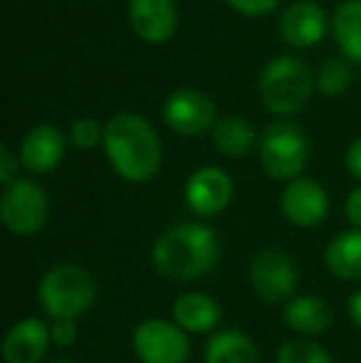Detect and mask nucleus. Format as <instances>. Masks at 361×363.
Wrapping results in <instances>:
<instances>
[{
    "label": "nucleus",
    "instance_id": "obj_1",
    "mask_svg": "<svg viewBox=\"0 0 361 363\" xmlns=\"http://www.w3.org/2000/svg\"><path fill=\"white\" fill-rule=\"evenodd\" d=\"M221 259V242L203 223H179L151 247V267L169 282H193L208 274Z\"/></svg>",
    "mask_w": 361,
    "mask_h": 363
},
{
    "label": "nucleus",
    "instance_id": "obj_2",
    "mask_svg": "<svg viewBox=\"0 0 361 363\" xmlns=\"http://www.w3.org/2000/svg\"><path fill=\"white\" fill-rule=\"evenodd\" d=\"M104 153L119 178L149 183L161 168V141L156 129L139 114L121 111L104 126Z\"/></svg>",
    "mask_w": 361,
    "mask_h": 363
},
{
    "label": "nucleus",
    "instance_id": "obj_3",
    "mask_svg": "<svg viewBox=\"0 0 361 363\" xmlns=\"http://www.w3.org/2000/svg\"><path fill=\"white\" fill-rule=\"evenodd\" d=\"M99 284L87 267L77 262H57L43 274L38 301L50 321L74 319L94 306Z\"/></svg>",
    "mask_w": 361,
    "mask_h": 363
},
{
    "label": "nucleus",
    "instance_id": "obj_4",
    "mask_svg": "<svg viewBox=\"0 0 361 363\" xmlns=\"http://www.w3.org/2000/svg\"><path fill=\"white\" fill-rule=\"evenodd\" d=\"M312 72L304 62L294 57H274L265 65L257 82L260 99L272 114L287 116L302 109L312 94Z\"/></svg>",
    "mask_w": 361,
    "mask_h": 363
},
{
    "label": "nucleus",
    "instance_id": "obj_5",
    "mask_svg": "<svg viewBox=\"0 0 361 363\" xmlns=\"http://www.w3.org/2000/svg\"><path fill=\"white\" fill-rule=\"evenodd\" d=\"M257 153L272 181H294L302 176L309 158V141L292 121H274L257 139Z\"/></svg>",
    "mask_w": 361,
    "mask_h": 363
},
{
    "label": "nucleus",
    "instance_id": "obj_6",
    "mask_svg": "<svg viewBox=\"0 0 361 363\" xmlns=\"http://www.w3.org/2000/svg\"><path fill=\"white\" fill-rule=\"evenodd\" d=\"M50 201L40 183L18 178L3 188L0 196V220L15 238H33L48 225Z\"/></svg>",
    "mask_w": 361,
    "mask_h": 363
},
{
    "label": "nucleus",
    "instance_id": "obj_7",
    "mask_svg": "<svg viewBox=\"0 0 361 363\" xmlns=\"http://www.w3.org/2000/svg\"><path fill=\"white\" fill-rule=\"evenodd\" d=\"M250 287L265 304H287L297 296L299 269L294 264V257L279 247H265L252 255L250 269Z\"/></svg>",
    "mask_w": 361,
    "mask_h": 363
},
{
    "label": "nucleus",
    "instance_id": "obj_8",
    "mask_svg": "<svg viewBox=\"0 0 361 363\" xmlns=\"http://www.w3.org/2000/svg\"><path fill=\"white\" fill-rule=\"evenodd\" d=\"M131 351L139 363H188L191 341L171 319L149 316L131 331Z\"/></svg>",
    "mask_w": 361,
    "mask_h": 363
},
{
    "label": "nucleus",
    "instance_id": "obj_9",
    "mask_svg": "<svg viewBox=\"0 0 361 363\" xmlns=\"http://www.w3.org/2000/svg\"><path fill=\"white\" fill-rule=\"evenodd\" d=\"M164 121L179 136H201L213 131V126L218 124L216 104L203 91L181 86L166 99Z\"/></svg>",
    "mask_w": 361,
    "mask_h": 363
},
{
    "label": "nucleus",
    "instance_id": "obj_10",
    "mask_svg": "<svg viewBox=\"0 0 361 363\" xmlns=\"http://www.w3.org/2000/svg\"><path fill=\"white\" fill-rule=\"evenodd\" d=\"M279 211L294 228H317L329 216V196L322 183L299 176L284 186L282 196H279Z\"/></svg>",
    "mask_w": 361,
    "mask_h": 363
},
{
    "label": "nucleus",
    "instance_id": "obj_11",
    "mask_svg": "<svg viewBox=\"0 0 361 363\" xmlns=\"http://www.w3.org/2000/svg\"><path fill=\"white\" fill-rule=\"evenodd\" d=\"M186 206L198 218L221 216L233 201V178L218 166H203L186 181Z\"/></svg>",
    "mask_w": 361,
    "mask_h": 363
},
{
    "label": "nucleus",
    "instance_id": "obj_12",
    "mask_svg": "<svg viewBox=\"0 0 361 363\" xmlns=\"http://www.w3.org/2000/svg\"><path fill=\"white\" fill-rule=\"evenodd\" d=\"M52 336L50 324L40 316H23L8 329L3 339V361L5 363H40L45 361Z\"/></svg>",
    "mask_w": 361,
    "mask_h": 363
},
{
    "label": "nucleus",
    "instance_id": "obj_13",
    "mask_svg": "<svg viewBox=\"0 0 361 363\" xmlns=\"http://www.w3.org/2000/svg\"><path fill=\"white\" fill-rule=\"evenodd\" d=\"M131 30L144 43H169L179 28V10L174 0H129Z\"/></svg>",
    "mask_w": 361,
    "mask_h": 363
},
{
    "label": "nucleus",
    "instance_id": "obj_14",
    "mask_svg": "<svg viewBox=\"0 0 361 363\" xmlns=\"http://www.w3.org/2000/svg\"><path fill=\"white\" fill-rule=\"evenodd\" d=\"M277 28L289 48H312L327 35V13L314 0H297L282 10Z\"/></svg>",
    "mask_w": 361,
    "mask_h": 363
},
{
    "label": "nucleus",
    "instance_id": "obj_15",
    "mask_svg": "<svg viewBox=\"0 0 361 363\" xmlns=\"http://www.w3.org/2000/svg\"><path fill=\"white\" fill-rule=\"evenodd\" d=\"M65 134L52 124H38L20 141V163L33 173H52L65 158Z\"/></svg>",
    "mask_w": 361,
    "mask_h": 363
},
{
    "label": "nucleus",
    "instance_id": "obj_16",
    "mask_svg": "<svg viewBox=\"0 0 361 363\" xmlns=\"http://www.w3.org/2000/svg\"><path fill=\"white\" fill-rule=\"evenodd\" d=\"M221 304L206 291H183L171 304V321L186 334H211L221 324Z\"/></svg>",
    "mask_w": 361,
    "mask_h": 363
},
{
    "label": "nucleus",
    "instance_id": "obj_17",
    "mask_svg": "<svg viewBox=\"0 0 361 363\" xmlns=\"http://www.w3.org/2000/svg\"><path fill=\"white\" fill-rule=\"evenodd\" d=\"M282 321L297 336L312 339L332 326V306L324 296L297 294L282 306Z\"/></svg>",
    "mask_w": 361,
    "mask_h": 363
},
{
    "label": "nucleus",
    "instance_id": "obj_18",
    "mask_svg": "<svg viewBox=\"0 0 361 363\" xmlns=\"http://www.w3.org/2000/svg\"><path fill=\"white\" fill-rule=\"evenodd\" d=\"M203 363H260V351L245 331L221 329L208 339Z\"/></svg>",
    "mask_w": 361,
    "mask_h": 363
},
{
    "label": "nucleus",
    "instance_id": "obj_19",
    "mask_svg": "<svg viewBox=\"0 0 361 363\" xmlns=\"http://www.w3.org/2000/svg\"><path fill=\"white\" fill-rule=\"evenodd\" d=\"M324 264L337 279L361 282V230L339 233L324 250Z\"/></svg>",
    "mask_w": 361,
    "mask_h": 363
},
{
    "label": "nucleus",
    "instance_id": "obj_20",
    "mask_svg": "<svg viewBox=\"0 0 361 363\" xmlns=\"http://www.w3.org/2000/svg\"><path fill=\"white\" fill-rule=\"evenodd\" d=\"M211 136H213V146L223 156H231V158L250 153L257 141L252 124L248 119H243V116H223V119H218Z\"/></svg>",
    "mask_w": 361,
    "mask_h": 363
},
{
    "label": "nucleus",
    "instance_id": "obj_21",
    "mask_svg": "<svg viewBox=\"0 0 361 363\" xmlns=\"http://www.w3.org/2000/svg\"><path fill=\"white\" fill-rule=\"evenodd\" d=\"M334 40L349 60L361 62V0H347L334 13Z\"/></svg>",
    "mask_w": 361,
    "mask_h": 363
},
{
    "label": "nucleus",
    "instance_id": "obj_22",
    "mask_svg": "<svg viewBox=\"0 0 361 363\" xmlns=\"http://www.w3.org/2000/svg\"><path fill=\"white\" fill-rule=\"evenodd\" d=\"M274 363H332V359L317 341L294 336L279 344Z\"/></svg>",
    "mask_w": 361,
    "mask_h": 363
},
{
    "label": "nucleus",
    "instance_id": "obj_23",
    "mask_svg": "<svg viewBox=\"0 0 361 363\" xmlns=\"http://www.w3.org/2000/svg\"><path fill=\"white\" fill-rule=\"evenodd\" d=\"M352 84V67H349L347 60L334 57L327 60V62L319 67L317 72V89L322 91L324 96H339L349 89Z\"/></svg>",
    "mask_w": 361,
    "mask_h": 363
},
{
    "label": "nucleus",
    "instance_id": "obj_24",
    "mask_svg": "<svg viewBox=\"0 0 361 363\" xmlns=\"http://www.w3.org/2000/svg\"><path fill=\"white\" fill-rule=\"evenodd\" d=\"M70 141H72L77 148H89L104 144V126L96 119H89V116H82V119L72 121V129H70Z\"/></svg>",
    "mask_w": 361,
    "mask_h": 363
},
{
    "label": "nucleus",
    "instance_id": "obj_25",
    "mask_svg": "<svg viewBox=\"0 0 361 363\" xmlns=\"http://www.w3.org/2000/svg\"><path fill=\"white\" fill-rule=\"evenodd\" d=\"M50 336H52V346L57 349H70L74 346L79 336V326L74 319H60V321H52L50 324Z\"/></svg>",
    "mask_w": 361,
    "mask_h": 363
},
{
    "label": "nucleus",
    "instance_id": "obj_26",
    "mask_svg": "<svg viewBox=\"0 0 361 363\" xmlns=\"http://www.w3.org/2000/svg\"><path fill=\"white\" fill-rule=\"evenodd\" d=\"M226 3L245 18H262V15H270L277 8L279 0H226Z\"/></svg>",
    "mask_w": 361,
    "mask_h": 363
},
{
    "label": "nucleus",
    "instance_id": "obj_27",
    "mask_svg": "<svg viewBox=\"0 0 361 363\" xmlns=\"http://www.w3.org/2000/svg\"><path fill=\"white\" fill-rule=\"evenodd\" d=\"M18 168H20V156H15L10 151V146L0 148V183L10 186L13 181H18Z\"/></svg>",
    "mask_w": 361,
    "mask_h": 363
},
{
    "label": "nucleus",
    "instance_id": "obj_28",
    "mask_svg": "<svg viewBox=\"0 0 361 363\" xmlns=\"http://www.w3.org/2000/svg\"><path fill=\"white\" fill-rule=\"evenodd\" d=\"M344 216H347L352 228L361 230V186L354 188L347 196V201H344Z\"/></svg>",
    "mask_w": 361,
    "mask_h": 363
},
{
    "label": "nucleus",
    "instance_id": "obj_29",
    "mask_svg": "<svg viewBox=\"0 0 361 363\" xmlns=\"http://www.w3.org/2000/svg\"><path fill=\"white\" fill-rule=\"evenodd\" d=\"M344 163H347V171L352 173L357 181H361V136L357 141H352V144H349Z\"/></svg>",
    "mask_w": 361,
    "mask_h": 363
},
{
    "label": "nucleus",
    "instance_id": "obj_30",
    "mask_svg": "<svg viewBox=\"0 0 361 363\" xmlns=\"http://www.w3.org/2000/svg\"><path fill=\"white\" fill-rule=\"evenodd\" d=\"M347 314H349V319H352V324L361 329V287L354 291L352 296H349V301H347Z\"/></svg>",
    "mask_w": 361,
    "mask_h": 363
},
{
    "label": "nucleus",
    "instance_id": "obj_31",
    "mask_svg": "<svg viewBox=\"0 0 361 363\" xmlns=\"http://www.w3.org/2000/svg\"><path fill=\"white\" fill-rule=\"evenodd\" d=\"M50 363H72V361H67V359H57V361H50Z\"/></svg>",
    "mask_w": 361,
    "mask_h": 363
}]
</instances>
